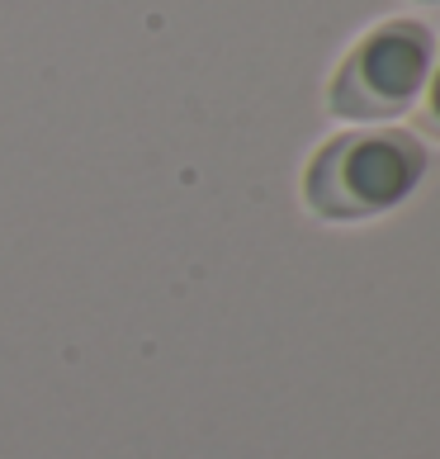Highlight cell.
<instances>
[{
  "label": "cell",
  "instance_id": "obj_1",
  "mask_svg": "<svg viewBox=\"0 0 440 459\" xmlns=\"http://www.w3.org/2000/svg\"><path fill=\"white\" fill-rule=\"evenodd\" d=\"M427 176V147L408 128L336 133L303 166V209L323 223H369L408 199Z\"/></svg>",
  "mask_w": 440,
  "mask_h": 459
},
{
  "label": "cell",
  "instance_id": "obj_2",
  "mask_svg": "<svg viewBox=\"0 0 440 459\" xmlns=\"http://www.w3.org/2000/svg\"><path fill=\"white\" fill-rule=\"evenodd\" d=\"M436 39L417 20H384L355 39V48L336 62L327 109L346 124H384V118L408 114L421 86L431 76Z\"/></svg>",
  "mask_w": 440,
  "mask_h": 459
},
{
  "label": "cell",
  "instance_id": "obj_3",
  "mask_svg": "<svg viewBox=\"0 0 440 459\" xmlns=\"http://www.w3.org/2000/svg\"><path fill=\"white\" fill-rule=\"evenodd\" d=\"M417 128L427 133L431 143H440V62L431 66L427 86H421V105H417Z\"/></svg>",
  "mask_w": 440,
  "mask_h": 459
}]
</instances>
